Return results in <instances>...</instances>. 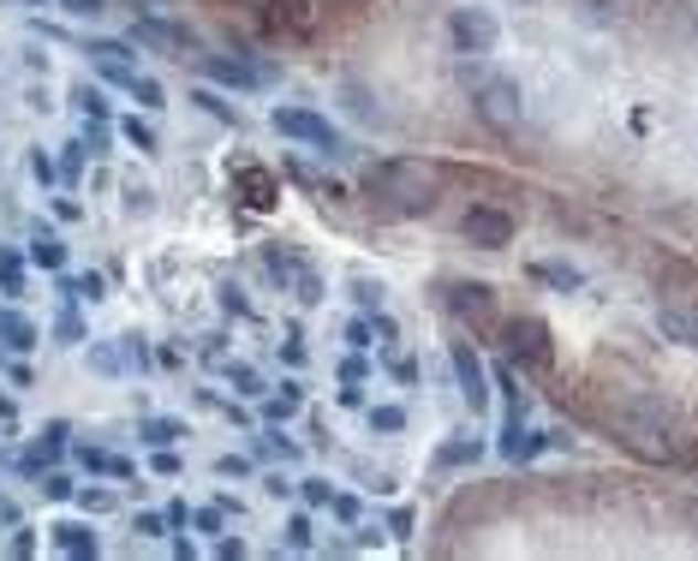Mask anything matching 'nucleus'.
I'll return each mask as SVG.
<instances>
[{
    "label": "nucleus",
    "mask_w": 698,
    "mask_h": 561,
    "mask_svg": "<svg viewBox=\"0 0 698 561\" xmlns=\"http://www.w3.org/2000/svg\"><path fill=\"white\" fill-rule=\"evenodd\" d=\"M61 293H66V299H108V280H102V275H66L61 280Z\"/></svg>",
    "instance_id": "obj_21"
},
{
    "label": "nucleus",
    "mask_w": 698,
    "mask_h": 561,
    "mask_svg": "<svg viewBox=\"0 0 698 561\" xmlns=\"http://www.w3.org/2000/svg\"><path fill=\"white\" fill-rule=\"evenodd\" d=\"M54 335H61L66 347H78V341H84V322H78V311H61V322H54Z\"/></svg>",
    "instance_id": "obj_35"
},
{
    "label": "nucleus",
    "mask_w": 698,
    "mask_h": 561,
    "mask_svg": "<svg viewBox=\"0 0 698 561\" xmlns=\"http://www.w3.org/2000/svg\"><path fill=\"white\" fill-rule=\"evenodd\" d=\"M198 102H203V108H210V114H215V120H228V126H240V108H228V102H221L215 91H198Z\"/></svg>",
    "instance_id": "obj_34"
},
{
    "label": "nucleus",
    "mask_w": 698,
    "mask_h": 561,
    "mask_svg": "<svg viewBox=\"0 0 698 561\" xmlns=\"http://www.w3.org/2000/svg\"><path fill=\"white\" fill-rule=\"evenodd\" d=\"M91 364H96L102 377H126V371H131V364H126V347H108V341L91 347Z\"/></svg>",
    "instance_id": "obj_23"
},
{
    "label": "nucleus",
    "mask_w": 698,
    "mask_h": 561,
    "mask_svg": "<svg viewBox=\"0 0 698 561\" xmlns=\"http://www.w3.org/2000/svg\"><path fill=\"white\" fill-rule=\"evenodd\" d=\"M370 335H377V329H370V322H347V341H352V352H370V347H377V341H370Z\"/></svg>",
    "instance_id": "obj_40"
},
{
    "label": "nucleus",
    "mask_w": 698,
    "mask_h": 561,
    "mask_svg": "<svg viewBox=\"0 0 698 561\" xmlns=\"http://www.w3.org/2000/svg\"><path fill=\"white\" fill-rule=\"evenodd\" d=\"M692 31H698V12H692Z\"/></svg>",
    "instance_id": "obj_54"
},
{
    "label": "nucleus",
    "mask_w": 698,
    "mask_h": 561,
    "mask_svg": "<svg viewBox=\"0 0 698 561\" xmlns=\"http://www.w3.org/2000/svg\"><path fill=\"white\" fill-rule=\"evenodd\" d=\"M102 7H108V0H66V12H78V19H96Z\"/></svg>",
    "instance_id": "obj_48"
},
{
    "label": "nucleus",
    "mask_w": 698,
    "mask_h": 561,
    "mask_svg": "<svg viewBox=\"0 0 698 561\" xmlns=\"http://www.w3.org/2000/svg\"><path fill=\"white\" fill-rule=\"evenodd\" d=\"M54 531V550L61 555H96L102 543H96V531L84 526V520H61V526H49Z\"/></svg>",
    "instance_id": "obj_15"
},
{
    "label": "nucleus",
    "mask_w": 698,
    "mask_h": 561,
    "mask_svg": "<svg viewBox=\"0 0 698 561\" xmlns=\"http://www.w3.org/2000/svg\"><path fill=\"white\" fill-rule=\"evenodd\" d=\"M459 233H466L478 251H501V245H514V215L496 210V203H472L466 221H459Z\"/></svg>",
    "instance_id": "obj_6"
},
{
    "label": "nucleus",
    "mask_w": 698,
    "mask_h": 561,
    "mask_svg": "<svg viewBox=\"0 0 698 561\" xmlns=\"http://www.w3.org/2000/svg\"><path fill=\"white\" fill-rule=\"evenodd\" d=\"M448 311L459 322H489L496 317V293L484 280H448Z\"/></svg>",
    "instance_id": "obj_8"
},
{
    "label": "nucleus",
    "mask_w": 698,
    "mask_h": 561,
    "mask_svg": "<svg viewBox=\"0 0 698 561\" xmlns=\"http://www.w3.org/2000/svg\"><path fill=\"white\" fill-rule=\"evenodd\" d=\"M131 96H138L144 108H161V84L156 78H131Z\"/></svg>",
    "instance_id": "obj_38"
},
{
    "label": "nucleus",
    "mask_w": 698,
    "mask_h": 561,
    "mask_svg": "<svg viewBox=\"0 0 698 561\" xmlns=\"http://www.w3.org/2000/svg\"><path fill=\"white\" fill-rule=\"evenodd\" d=\"M377 341L394 347V317H382V311H377Z\"/></svg>",
    "instance_id": "obj_52"
},
{
    "label": "nucleus",
    "mask_w": 698,
    "mask_h": 561,
    "mask_svg": "<svg viewBox=\"0 0 698 561\" xmlns=\"http://www.w3.org/2000/svg\"><path fill=\"white\" fill-rule=\"evenodd\" d=\"M370 431L400 436V431H406V412H400V406H370Z\"/></svg>",
    "instance_id": "obj_27"
},
{
    "label": "nucleus",
    "mask_w": 698,
    "mask_h": 561,
    "mask_svg": "<svg viewBox=\"0 0 698 561\" xmlns=\"http://www.w3.org/2000/svg\"><path fill=\"white\" fill-rule=\"evenodd\" d=\"M91 54H96V66L108 72L114 84H126V91H131V78H138V66H131V49H126V42H91Z\"/></svg>",
    "instance_id": "obj_13"
},
{
    "label": "nucleus",
    "mask_w": 698,
    "mask_h": 561,
    "mask_svg": "<svg viewBox=\"0 0 698 561\" xmlns=\"http://www.w3.org/2000/svg\"><path fill=\"white\" fill-rule=\"evenodd\" d=\"M78 161H84V144H66V161H61L66 180H78Z\"/></svg>",
    "instance_id": "obj_46"
},
{
    "label": "nucleus",
    "mask_w": 698,
    "mask_h": 561,
    "mask_svg": "<svg viewBox=\"0 0 698 561\" xmlns=\"http://www.w3.org/2000/svg\"><path fill=\"white\" fill-rule=\"evenodd\" d=\"M228 382L240 394H263V382H257V371H251V364H228Z\"/></svg>",
    "instance_id": "obj_33"
},
{
    "label": "nucleus",
    "mask_w": 698,
    "mask_h": 561,
    "mask_svg": "<svg viewBox=\"0 0 698 561\" xmlns=\"http://www.w3.org/2000/svg\"><path fill=\"white\" fill-rule=\"evenodd\" d=\"M168 531V514H138V538H161Z\"/></svg>",
    "instance_id": "obj_42"
},
{
    "label": "nucleus",
    "mask_w": 698,
    "mask_h": 561,
    "mask_svg": "<svg viewBox=\"0 0 698 561\" xmlns=\"http://www.w3.org/2000/svg\"><path fill=\"white\" fill-rule=\"evenodd\" d=\"M31 173H36V180H42V186H54V161H49V156H42V150L31 156Z\"/></svg>",
    "instance_id": "obj_47"
},
{
    "label": "nucleus",
    "mask_w": 698,
    "mask_h": 561,
    "mask_svg": "<svg viewBox=\"0 0 698 561\" xmlns=\"http://www.w3.org/2000/svg\"><path fill=\"white\" fill-rule=\"evenodd\" d=\"M299 496L310 501V508H322V501H335V490H329V478H305V484H299Z\"/></svg>",
    "instance_id": "obj_36"
},
{
    "label": "nucleus",
    "mask_w": 698,
    "mask_h": 561,
    "mask_svg": "<svg viewBox=\"0 0 698 561\" xmlns=\"http://www.w3.org/2000/svg\"><path fill=\"white\" fill-rule=\"evenodd\" d=\"M215 472H221V478H245V472H251V461H240V454H221V461H215Z\"/></svg>",
    "instance_id": "obj_43"
},
{
    "label": "nucleus",
    "mask_w": 698,
    "mask_h": 561,
    "mask_svg": "<svg viewBox=\"0 0 698 561\" xmlns=\"http://www.w3.org/2000/svg\"><path fill=\"white\" fill-rule=\"evenodd\" d=\"M287 287H293V299H299V305H322V299H329V293H322V275H317V269H305V263L293 269Z\"/></svg>",
    "instance_id": "obj_20"
},
{
    "label": "nucleus",
    "mask_w": 698,
    "mask_h": 561,
    "mask_svg": "<svg viewBox=\"0 0 698 561\" xmlns=\"http://www.w3.org/2000/svg\"><path fill=\"white\" fill-rule=\"evenodd\" d=\"M263 412H269L275 424L293 419V412H299V382H281V394H269V406H263Z\"/></svg>",
    "instance_id": "obj_25"
},
{
    "label": "nucleus",
    "mask_w": 698,
    "mask_h": 561,
    "mask_svg": "<svg viewBox=\"0 0 698 561\" xmlns=\"http://www.w3.org/2000/svg\"><path fill=\"white\" fill-rule=\"evenodd\" d=\"M203 72H210L215 84H233V91H251V84H263V72L257 66H245V61H203Z\"/></svg>",
    "instance_id": "obj_16"
},
{
    "label": "nucleus",
    "mask_w": 698,
    "mask_h": 561,
    "mask_svg": "<svg viewBox=\"0 0 698 561\" xmlns=\"http://www.w3.org/2000/svg\"><path fill=\"white\" fill-rule=\"evenodd\" d=\"M287 550H310V520L305 514H293L287 520Z\"/></svg>",
    "instance_id": "obj_37"
},
{
    "label": "nucleus",
    "mask_w": 698,
    "mask_h": 561,
    "mask_svg": "<svg viewBox=\"0 0 698 561\" xmlns=\"http://www.w3.org/2000/svg\"><path fill=\"white\" fill-rule=\"evenodd\" d=\"M120 131H126V144H131V150H144V156H156V150H161V144H156V131L144 126V120H126Z\"/></svg>",
    "instance_id": "obj_31"
},
{
    "label": "nucleus",
    "mask_w": 698,
    "mask_h": 561,
    "mask_svg": "<svg viewBox=\"0 0 698 561\" xmlns=\"http://www.w3.org/2000/svg\"><path fill=\"white\" fill-rule=\"evenodd\" d=\"M42 496H49V501H72V496H78V484H72L66 472H42Z\"/></svg>",
    "instance_id": "obj_29"
},
{
    "label": "nucleus",
    "mask_w": 698,
    "mask_h": 561,
    "mask_svg": "<svg viewBox=\"0 0 698 561\" xmlns=\"http://www.w3.org/2000/svg\"><path fill=\"white\" fill-rule=\"evenodd\" d=\"M72 102H78V114H91V120H108V102H102V91H91V84H78Z\"/></svg>",
    "instance_id": "obj_30"
},
{
    "label": "nucleus",
    "mask_w": 698,
    "mask_h": 561,
    "mask_svg": "<svg viewBox=\"0 0 698 561\" xmlns=\"http://www.w3.org/2000/svg\"><path fill=\"white\" fill-rule=\"evenodd\" d=\"M120 203H126V215H150V210H156V186L126 180V186H120Z\"/></svg>",
    "instance_id": "obj_22"
},
{
    "label": "nucleus",
    "mask_w": 698,
    "mask_h": 561,
    "mask_svg": "<svg viewBox=\"0 0 698 561\" xmlns=\"http://www.w3.org/2000/svg\"><path fill=\"white\" fill-rule=\"evenodd\" d=\"M370 191H377L394 215H424L430 203H436V186H430V173L419 161H382V168L370 173Z\"/></svg>",
    "instance_id": "obj_2"
},
{
    "label": "nucleus",
    "mask_w": 698,
    "mask_h": 561,
    "mask_svg": "<svg viewBox=\"0 0 698 561\" xmlns=\"http://www.w3.org/2000/svg\"><path fill=\"white\" fill-rule=\"evenodd\" d=\"M389 531H394V538H406V531H412V514L394 508V514H389Z\"/></svg>",
    "instance_id": "obj_50"
},
{
    "label": "nucleus",
    "mask_w": 698,
    "mask_h": 561,
    "mask_svg": "<svg viewBox=\"0 0 698 561\" xmlns=\"http://www.w3.org/2000/svg\"><path fill=\"white\" fill-rule=\"evenodd\" d=\"M454 377H459V394H466V406L472 412H484L489 406V377H484V364H478V352H472L466 341H454Z\"/></svg>",
    "instance_id": "obj_9"
},
{
    "label": "nucleus",
    "mask_w": 698,
    "mask_h": 561,
    "mask_svg": "<svg viewBox=\"0 0 698 561\" xmlns=\"http://www.w3.org/2000/svg\"><path fill=\"white\" fill-rule=\"evenodd\" d=\"M78 508L84 514H114V508H120V496H114V490H78Z\"/></svg>",
    "instance_id": "obj_32"
},
{
    "label": "nucleus",
    "mask_w": 698,
    "mask_h": 561,
    "mask_svg": "<svg viewBox=\"0 0 698 561\" xmlns=\"http://www.w3.org/2000/svg\"><path fill=\"white\" fill-rule=\"evenodd\" d=\"M436 461H442V466H472V461H478V442H472V436H454V442H442Z\"/></svg>",
    "instance_id": "obj_24"
},
{
    "label": "nucleus",
    "mask_w": 698,
    "mask_h": 561,
    "mask_svg": "<svg viewBox=\"0 0 698 561\" xmlns=\"http://www.w3.org/2000/svg\"><path fill=\"white\" fill-rule=\"evenodd\" d=\"M448 36H454L459 54L484 61V54H496L501 24H496V12H489V7H454V12H448Z\"/></svg>",
    "instance_id": "obj_4"
},
{
    "label": "nucleus",
    "mask_w": 698,
    "mask_h": 561,
    "mask_svg": "<svg viewBox=\"0 0 698 561\" xmlns=\"http://www.w3.org/2000/svg\"><path fill=\"white\" fill-rule=\"evenodd\" d=\"M233 186H240V198L251 203V210H275V198H281V180H275L269 168H257V161H240Z\"/></svg>",
    "instance_id": "obj_10"
},
{
    "label": "nucleus",
    "mask_w": 698,
    "mask_h": 561,
    "mask_svg": "<svg viewBox=\"0 0 698 561\" xmlns=\"http://www.w3.org/2000/svg\"><path fill=\"white\" fill-rule=\"evenodd\" d=\"M519 7H531V0H519Z\"/></svg>",
    "instance_id": "obj_55"
},
{
    "label": "nucleus",
    "mask_w": 698,
    "mask_h": 561,
    "mask_svg": "<svg viewBox=\"0 0 698 561\" xmlns=\"http://www.w3.org/2000/svg\"><path fill=\"white\" fill-rule=\"evenodd\" d=\"M269 126L281 131V138H299V144H317L322 156H340V131L322 120V114H310V108H275Z\"/></svg>",
    "instance_id": "obj_5"
},
{
    "label": "nucleus",
    "mask_w": 698,
    "mask_h": 561,
    "mask_svg": "<svg viewBox=\"0 0 698 561\" xmlns=\"http://www.w3.org/2000/svg\"><path fill=\"white\" fill-rule=\"evenodd\" d=\"M389 364H394V377H400V382H412V377H419V364H412V359H400V352H394Z\"/></svg>",
    "instance_id": "obj_53"
},
{
    "label": "nucleus",
    "mask_w": 698,
    "mask_h": 561,
    "mask_svg": "<svg viewBox=\"0 0 698 561\" xmlns=\"http://www.w3.org/2000/svg\"><path fill=\"white\" fill-rule=\"evenodd\" d=\"M329 508L340 514V520H359V501H352V496H335V501H329Z\"/></svg>",
    "instance_id": "obj_51"
},
{
    "label": "nucleus",
    "mask_w": 698,
    "mask_h": 561,
    "mask_svg": "<svg viewBox=\"0 0 698 561\" xmlns=\"http://www.w3.org/2000/svg\"><path fill=\"white\" fill-rule=\"evenodd\" d=\"M221 311L245 317V311H251V305H245V293H240V287H221Z\"/></svg>",
    "instance_id": "obj_44"
},
{
    "label": "nucleus",
    "mask_w": 698,
    "mask_h": 561,
    "mask_svg": "<svg viewBox=\"0 0 698 561\" xmlns=\"http://www.w3.org/2000/svg\"><path fill=\"white\" fill-rule=\"evenodd\" d=\"M138 436L150 442V448H173V442L186 436V424H180V419H144V424H138Z\"/></svg>",
    "instance_id": "obj_19"
},
{
    "label": "nucleus",
    "mask_w": 698,
    "mask_h": 561,
    "mask_svg": "<svg viewBox=\"0 0 698 561\" xmlns=\"http://www.w3.org/2000/svg\"><path fill=\"white\" fill-rule=\"evenodd\" d=\"M156 472H161V478H173V472H180V454L161 448V454H156Z\"/></svg>",
    "instance_id": "obj_49"
},
{
    "label": "nucleus",
    "mask_w": 698,
    "mask_h": 561,
    "mask_svg": "<svg viewBox=\"0 0 698 561\" xmlns=\"http://www.w3.org/2000/svg\"><path fill=\"white\" fill-rule=\"evenodd\" d=\"M31 263H42V269H61V263H66V245H61V233L36 227V233H31Z\"/></svg>",
    "instance_id": "obj_17"
},
{
    "label": "nucleus",
    "mask_w": 698,
    "mask_h": 561,
    "mask_svg": "<svg viewBox=\"0 0 698 561\" xmlns=\"http://www.w3.org/2000/svg\"><path fill=\"white\" fill-rule=\"evenodd\" d=\"M657 322H663V335L675 347H692L698 352V311H692V305H663Z\"/></svg>",
    "instance_id": "obj_12"
},
{
    "label": "nucleus",
    "mask_w": 698,
    "mask_h": 561,
    "mask_svg": "<svg viewBox=\"0 0 698 561\" xmlns=\"http://www.w3.org/2000/svg\"><path fill=\"white\" fill-rule=\"evenodd\" d=\"M615 436L627 442L633 454H645V461H663L668 454V412L651 401V394H627V401H615Z\"/></svg>",
    "instance_id": "obj_1"
},
{
    "label": "nucleus",
    "mask_w": 698,
    "mask_h": 561,
    "mask_svg": "<svg viewBox=\"0 0 698 561\" xmlns=\"http://www.w3.org/2000/svg\"><path fill=\"white\" fill-rule=\"evenodd\" d=\"M42 341L36 335V322L24 317V311H12V305H0V347H12V352H31Z\"/></svg>",
    "instance_id": "obj_14"
},
{
    "label": "nucleus",
    "mask_w": 698,
    "mask_h": 561,
    "mask_svg": "<svg viewBox=\"0 0 698 561\" xmlns=\"http://www.w3.org/2000/svg\"><path fill=\"white\" fill-rule=\"evenodd\" d=\"M347 102H352V114H359V120H377V102H370L359 84H347Z\"/></svg>",
    "instance_id": "obj_39"
},
{
    "label": "nucleus",
    "mask_w": 698,
    "mask_h": 561,
    "mask_svg": "<svg viewBox=\"0 0 698 561\" xmlns=\"http://www.w3.org/2000/svg\"><path fill=\"white\" fill-rule=\"evenodd\" d=\"M120 347H126V364H131V371H144V364H150V352L138 347V335H120Z\"/></svg>",
    "instance_id": "obj_41"
},
{
    "label": "nucleus",
    "mask_w": 698,
    "mask_h": 561,
    "mask_svg": "<svg viewBox=\"0 0 698 561\" xmlns=\"http://www.w3.org/2000/svg\"><path fill=\"white\" fill-rule=\"evenodd\" d=\"M508 347H514V359L538 364V371H549V364H556V347H549V329H543L538 317H514V322H508Z\"/></svg>",
    "instance_id": "obj_7"
},
{
    "label": "nucleus",
    "mask_w": 698,
    "mask_h": 561,
    "mask_svg": "<svg viewBox=\"0 0 698 561\" xmlns=\"http://www.w3.org/2000/svg\"><path fill=\"white\" fill-rule=\"evenodd\" d=\"M138 42H156V49H173V61H186L198 49V36L180 31V24H161V19H138Z\"/></svg>",
    "instance_id": "obj_11"
},
{
    "label": "nucleus",
    "mask_w": 698,
    "mask_h": 561,
    "mask_svg": "<svg viewBox=\"0 0 698 561\" xmlns=\"http://www.w3.org/2000/svg\"><path fill=\"white\" fill-rule=\"evenodd\" d=\"M221 514H228V508H221V501H215V508H198V514H191V520H198V531H221Z\"/></svg>",
    "instance_id": "obj_45"
},
{
    "label": "nucleus",
    "mask_w": 698,
    "mask_h": 561,
    "mask_svg": "<svg viewBox=\"0 0 698 561\" xmlns=\"http://www.w3.org/2000/svg\"><path fill=\"white\" fill-rule=\"evenodd\" d=\"M478 120L489 131H514L519 120H526V91H519L514 78H501V72H489V78H478Z\"/></svg>",
    "instance_id": "obj_3"
},
{
    "label": "nucleus",
    "mask_w": 698,
    "mask_h": 561,
    "mask_svg": "<svg viewBox=\"0 0 698 561\" xmlns=\"http://www.w3.org/2000/svg\"><path fill=\"white\" fill-rule=\"evenodd\" d=\"M352 299H359L364 311H382V280H370V275H352Z\"/></svg>",
    "instance_id": "obj_28"
},
{
    "label": "nucleus",
    "mask_w": 698,
    "mask_h": 561,
    "mask_svg": "<svg viewBox=\"0 0 698 561\" xmlns=\"http://www.w3.org/2000/svg\"><path fill=\"white\" fill-rule=\"evenodd\" d=\"M0 293H12V299L24 293V263L12 251H0Z\"/></svg>",
    "instance_id": "obj_26"
},
{
    "label": "nucleus",
    "mask_w": 698,
    "mask_h": 561,
    "mask_svg": "<svg viewBox=\"0 0 698 561\" xmlns=\"http://www.w3.org/2000/svg\"><path fill=\"white\" fill-rule=\"evenodd\" d=\"M531 275H538L543 287H556V293H579V287H585V275H579L573 263H538Z\"/></svg>",
    "instance_id": "obj_18"
}]
</instances>
